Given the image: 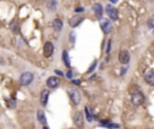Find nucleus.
<instances>
[{
    "mask_svg": "<svg viewBox=\"0 0 154 129\" xmlns=\"http://www.w3.org/2000/svg\"><path fill=\"white\" fill-rule=\"evenodd\" d=\"M131 101L135 106H140L142 103L145 101V95H143L141 92H135L131 97Z\"/></svg>",
    "mask_w": 154,
    "mask_h": 129,
    "instance_id": "nucleus-1",
    "label": "nucleus"
},
{
    "mask_svg": "<svg viewBox=\"0 0 154 129\" xmlns=\"http://www.w3.org/2000/svg\"><path fill=\"white\" fill-rule=\"evenodd\" d=\"M33 80H34V76H33V74L32 73H24V74H22V76H20V79H19V81H20V83H22L23 86H28V85H30L33 82Z\"/></svg>",
    "mask_w": 154,
    "mask_h": 129,
    "instance_id": "nucleus-2",
    "label": "nucleus"
},
{
    "mask_svg": "<svg viewBox=\"0 0 154 129\" xmlns=\"http://www.w3.org/2000/svg\"><path fill=\"white\" fill-rule=\"evenodd\" d=\"M100 25H101V29H102V32H104L105 34H109L111 33V30H112V23L110 22L109 19H101L100 21Z\"/></svg>",
    "mask_w": 154,
    "mask_h": 129,
    "instance_id": "nucleus-3",
    "label": "nucleus"
},
{
    "mask_svg": "<svg viewBox=\"0 0 154 129\" xmlns=\"http://www.w3.org/2000/svg\"><path fill=\"white\" fill-rule=\"evenodd\" d=\"M69 95L75 104H80L81 103V93L77 89H69Z\"/></svg>",
    "mask_w": 154,
    "mask_h": 129,
    "instance_id": "nucleus-4",
    "label": "nucleus"
},
{
    "mask_svg": "<svg viewBox=\"0 0 154 129\" xmlns=\"http://www.w3.org/2000/svg\"><path fill=\"white\" fill-rule=\"evenodd\" d=\"M106 12H107L109 17L112 21H116L118 18V11H117V9L113 7L112 5H107V6H106Z\"/></svg>",
    "mask_w": 154,
    "mask_h": 129,
    "instance_id": "nucleus-5",
    "label": "nucleus"
},
{
    "mask_svg": "<svg viewBox=\"0 0 154 129\" xmlns=\"http://www.w3.org/2000/svg\"><path fill=\"white\" fill-rule=\"evenodd\" d=\"M118 59L122 64H128L130 62V54L128 51H120L119 52V56H118Z\"/></svg>",
    "mask_w": 154,
    "mask_h": 129,
    "instance_id": "nucleus-6",
    "label": "nucleus"
},
{
    "mask_svg": "<svg viewBox=\"0 0 154 129\" xmlns=\"http://www.w3.org/2000/svg\"><path fill=\"white\" fill-rule=\"evenodd\" d=\"M53 51H54V47H53V44L52 42H46L45 46H43V56L45 57H51L53 54Z\"/></svg>",
    "mask_w": 154,
    "mask_h": 129,
    "instance_id": "nucleus-7",
    "label": "nucleus"
},
{
    "mask_svg": "<svg viewBox=\"0 0 154 129\" xmlns=\"http://www.w3.org/2000/svg\"><path fill=\"white\" fill-rule=\"evenodd\" d=\"M74 122L77 127H83V115H82V112L77 111L74 116Z\"/></svg>",
    "mask_w": 154,
    "mask_h": 129,
    "instance_id": "nucleus-8",
    "label": "nucleus"
},
{
    "mask_svg": "<svg viewBox=\"0 0 154 129\" xmlns=\"http://www.w3.org/2000/svg\"><path fill=\"white\" fill-rule=\"evenodd\" d=\"M82 21H83V17H81V16H74V17H71V18H70L69 24H70V27L76 28L77 25L82 23Z\"/></svg>",
    "mask_w": 154,
    "mask_h": 129,
    "instance_id": "nucleus-9",
    "label": "nucleus"
},
{
    "mask_svg": "<svg viewBox=\"0 0 154 129\" xmlns=\"http://www.w3.org/2000/svg\"><path fill=\"white\" fill-rule=\"evenodd\" d=\"M59 85V79L55 76H52L49 77V79L47 80V86L49 87V88H57Z\"/></svg>",
    "mask_w": 154,
    "mask_h": 129,
    "instance_id": "nucleus-10",
    "label": "nucleus"
},
{
    "mask_svg": "<svg viewBox=\"0 0 154 129\" xmlns=\"http://www.w3.org/2000/svg\"><path fill=\"white\" fill-rule=\"evenodd\" d=\"M93 11H94L95 16H96L97 18H101L102 13H104V9H102L101 4H95L94 6H93Z\"/></svg>",
    "mask_w": 154,
    "mask_h": 129,
    "instance_id": "nucleus-11",
    "label": "nucleus"
},
{
    "mask_svg": "<svg viewBox=\"0 0 154 129\" xmlns=\"http://www.w3.org/2000/svg\"><path fill=\"white\" fill-rule=\"evenodd\" d=\"M48 97H49V92L47 91V89H45V91H42L41 92V95H40V98H41V104H42L43 106L47 104V101H48Z\"/></svg>",
    "mask_w": 154,
    "mask_h": 129,
    "instance_id": "nucleus-12",
    "label": "nucleus"
},
{
    "mask_svg": "<svg viewBox=\"0 0 154 129\" xmlns=\"http://www.w3.org/2000/svg\"><path fill=\"white\" fill-rule=\"evenodd\" d=\"M145 80L148 85L154 86V71H148V73L145 75Z\"/></svg>",
    "mask_w": 154,
    "mask_h": 129,
    "instance_id": "nucleus-13",
    "label": "nucleus"
},
{
    "mask_svg": "<svg viewBox=\"0 0 154 129\" xmlns=\"http://www.w3.org/2000/svg\"><path fill=\"white\" fill-rule=\"evenodd\" d=\"M53 28H54V30H57V32H60V30L63 29V22H61L59 18H55L53 21Z\"/></svg>",
    "mask_w": 154,
    "mask_h": 129,
    "instance_id": "nucleus-14",
    "label": "nucleus"
},
{
    "mask_svg": "<svg viewBox=\"0 0 154 129\" xmlns=\"http://www.w3.org/2000/svg\"><path fill=\"white\" fill-rule=\"evenodd\" d=\"M57 5H58L57 0H47V7L51 11H55L57 10Z\"/></svg>",
    "mask_w": 154,
    "mask_h": 129,
    "instance_id": "nucleus-15",
    "label": "nucleus"
},
{
    "mask_svg": "<svg viewBox=\"0 0 154 129\" xmlns=\"http://www.w3.org/2000/svg\"><path fill=\"white\" fill-rule=\"evenodd\" d=\"M38 121L40 123H42V124H46V115H45V112L42 110H40L38 112Z\"/></svg>",
    "mask_w": 154,
    "mask_h": 129,
    "instance_id": "nucleus-16",
    "label": "nucleus"
},
{
    "mask_svg": "<svg viewBox=\"0 0 154 129\" xmlns=\"http://www.w3.org/2000/svg\"><path fill=\"white\" fill-rule=\"evenodd\" d=\"M63 59H64V63L66 66L70 68V59H69V54H68V51H64L63 52Z\"/></svg>",
    "mask_w": 154,
    "mask_h": 129,
    "instance_id": "nucleus-17",
    "label": "nucleus"
},
{
    "mask_svg": "<svg viewBox=\"0 0 154 129\" xmlns=\"http://www.w3.org/2000/svg\"><path fill=\"white\" fill-rule=\"evenodd\" d=\"M86 116H87V120H88L89 122H91V121H93V116H91L90 115V112H89V109H88V107H86Z\"/></svg>",
    "mask_w": 154,
    "mask_h": 129,
    "instance_id": "nucleus-18",
    "label": "nucleus"
},
{
    "mask_svg": "<svg viewBox=\"0 0 154 129\" xmlns=\"http://www.w3.org/2000/svg\"><path fill=\"white\" fill-rule=\"evenodd\" d=\"M7 105L10 109H13V107H16V101H14L13 99H9L7 100Z\"/></svg>",
    "mask_w": 154,
    "mask_h": 129,
    "instance_id": "nucleus-19",
    "label": "nucleus"
},
{
    "mask_svg": "<svg viewBox=\"0 0 154 129\" xmlns=\"http://www.w3.org/2000/svg\"><path fill=\"white\" fill-rule=\"evenodd\" d=\"M11 29H12L13 33H18V24H17L16 22H13V23L11 24Z\"/></svg>",
    "mask_w": 154,
    "mask_h": 129,
    "instance_id": "nucleus-20",
    "label": "nucleus"
},
{
    "mask_svg": "<svg viewBox=\"0 0 154 129\" xmlns=\"http://www.w3.org/2000/svg\"><path fill=\"white\" fill-rule=\"evenodd\" d=\"M96 65H97V62L95 60V62H94V63H93V64H91V65H90V68H89V70H88V73H93V71H94V69L96 68Z\"/></svg>",
    "mask_w": 154,
    "mask_h": 129,
    "instance_id": "nucleus-21",
    "label": "nucleus"
},
{
    "mask_svg": "<svg viewBox=\"0 0 154 129\" xmlns=\"http://www.w3.org/2000/svg\"><path fill=\"white\" fill-rule=\"evenodd\" d=\"M148 24H149L151 28H154V17H152V18L149 19V23H148Z\"/></svg>",
    "mask_w": 154,
    "mask_h": 129,
    "instance_id": "nucleus-22",
    "label": "nucleus"
},
{
    "mask_svg": "<svg viewBox=\"0 0 154 129\" xmlns=\"http://www.w3.org/2000/svg\"><path fill=\"white\" fill-rule=\"evenodd\" d=\"M111 48V40H109V46H107V50H106V53H110V50Z\"/></svg>",
    "mask_w": 154,
    "mask_h": 129,
    "instance_id": "nucleus-23",
    "label": "nucleus"
},
{
    "mask_svg": "<svg viewBox=\"0 0 154 129\" xmlns=\"http://www.w3.org/2000/svg\"><path fill=\"white\" fill-rule=\"evenodd\" d=\"M66 76H68V77H69V79H71V77H72V71H71V70H70V71H69V73H68V75H66Z\"/></svg>",
    "mask_w": 154,
    "mask_h": 129,
    "instance_id": "nucleus-24",
    "label": "nucleus"
},
{
    "mask_svg": "<svg viewBox=\"0 0 154 129\" xmlns=\"http://www.w3.org/2000/svg\"><path fill=\"white\" fill-rule=\"evenodd\" d=\"M76 12H83V9H82V7H78V9H76Z\"/></svg>",
    "mask_w": 154,
    "mask_h": 129,
    "instance_id": "nucleus-25",
    "label": "nucleus"
},
{
    "mask_svg": "<svg viewBox=\"0 0 154 129\" xmlns=\"http://www.w3.org/2000/svg\"><path fill=\"white\" fill-rule=\"evenodd\" d=\"M55 74H58V75H63V73H61V71H59V70H55Z\"/></svg>",
    "mask_w": 154,
    "mask_h": 129,
    "instance_id": "nucleus-26",
    "label": "nucleus"
},
{
    "mask_svg": "<svg viewBox=\"0 0 154 129\" xmlns=\"http://www.w3.org/2000/svg\"><path fill=\"white\" fill-rule=\"evenodd\" d=\"M70 38H71V42H74V41H75V40H74V39H75V38H74V34H71Z\"/></svg>",
    "mask_w": 154,
    "mask_h": 129,
    "instance_id": "nucleus-27",
    "label": "nucleus"
},
{
    "mask_svg": "<svg viewBox=\"0 0 154 129\" xmlns=\"http://www.w3.org/2000/svg\"><path fill=\"white\" fill-rule=\"evenodd\" d=\"M110 1H112V3H117L118 0H110Z\"/></svg>",
    "mask_w": 154,
    "mask_h": 129,
    "instance_id": "nucleus-28",
    "label": "nucleus"
},
{
    "mask_svg": "<svg viewBox=\"0 0 154 129\" xmlns=\"http://www.w3.org/2000/svg\"><path fill=\"white\" fill-rule=\"evenodd\" d=\"M43 129H48V127H43Z\"/></svg>",
    "mask_w": 154,
    "mask_h": 129,
    "instance_id": "nucleus-29",
    "label": "nucleus"
},
{
    "mask_svg": "<svg viewBox=\"0 0 154 129\" xmlns=\"http://www.w3.org/2000/svg\"><path fill=\"white\" fill-rule=\"evenodd\" d=\"M153 33H154V30H153Z\"/></svg>",
    "mask_w": 154,
    "mask_h": 129,
    "instance_id": "nucleus-30",
    "label": "nucleus"
}]
</instances>
